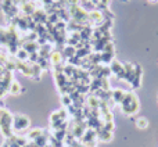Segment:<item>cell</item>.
<instances>
[{
    "instance_id": "obj_1",
    "label": "cell",
    "mask_w": 158,
    "mask_h": 147,
    "mask_svg": "<svg viewBox=\"0 0 158 147\" xmlns=\"http://www.w3.org/2000/svg\"><path fill=\"white\" fill-rule=\"evenodd\" d=\"M119 106H121V110H122L123 114L129 115V117L137 114V111H139V108H140L139 99H137V96L133 92H126L125 99L122 100V103H121Z\"/></svg>"
},
{
    "instance_id": "obj_2",
    "label": "cell",
    "mask_w": 158,
    "mask_h": 147,
    "mask_svg": "<svg viewBox=\"0 0 158 147\" xmlns=\"http://www.w3.org/2000/svg\"><path fill=\"white\" fill-rule=\"evenodd\" d=\"M13 118L14 115L8 110L0 108V131L6 139H10L14 135L13 131Z\"/></svg>"
},
{
    "instance_id": "obj_3",
    "label": "cell",
    "mask_w": 158,
    "mask_h": 147,
    "mask_svg": "<svg viewBox=\"0 0 158 147\" xmlns=\"http://www.w3.org/2000/svg\"><path fill=\"white\" fill-rule=\"evenodd\" d=\"M29 125H31V121L28 117L21 115V114L14 115V118H13V131L14 132H22L29 128Z\"/></svg>"
},
{
    "instance_id": "obj_4",
    "label": "cell",
    "mask_w": 158,
    "mask_h": 147,
    "mask_svg": "<svg viewBox=\"0 0 158 147\" xmlns=\"http://www.w3.org/2000/svg\"><path fill=\"white\" fill-rule=\"evenodd\" d=\"M110 69H111V74H114L118 79H125V67H123L122 63H119L118 60H112L111 64H110Z\"/></svg>"
},
{
    "instance_id": "obj_5",
    "label": "cell",
    "mask_w": 158,
    "mask_h": 147,
    "mask_svg": "<svg viewBox=\"0 0 158 147\" xmlns=\"http://www.w3.org/2000/svg\"><path fill=\"white\" fill-rule=\"evenodd\" d=\"M123 67H125V81L129 85H132L133 78H135V65L131 63H126V64H123Z\"/></svg>"
},
{
    "instance_id": "obj_6",
    "label": "cell",
    "mask_w": 158,
    "mask_h": 147,
    "mask_svg": "<svg viewBox=\"0 0 158 147\" xmlns=\"http://www.w3.org/2000/svg\"><path fill=\"white\" fill-rule=\"evenodd\" d=\"M142 75H143V69L140 65H135V78H133V82H132V86L135 89L140 86V81H142Z\"/></svg>"
},
{
    "instance_id": "obj_7",
    "label": "cell",
    "mask_w": 158,
    "mask_h": 147,
    "mask_svg": "<svg viewBox=\"0 0 158 147\" xmlns=\"http://www.w3.org/2000/svg\"><path fill=\"white\" fill-rule=\"evenodd\" d=\"M126 96V92L125 90H121V89H114L112 90V101L117 104H121L122 100L125 99Z\"/></svg>"
},
{
    "instance_id": "obj_8",
    "label": "cell",
    "mask_w": 158,
    "mask_h": 147,
    "mask_svg": "<svg viewBox=\"0 0 158 147\" xmlns=\"http://www.w3.org/2000/svg\"><path fill=\"white\" fill-rule=\"evenodd\" d=\"M111 139H112V132L106 131L103 128L100 131H97V140H100V142H110Z\"/></svg>"
},
{
    "instance_id": "obj_9",
    "label": "cell",
    "mask_w": 158,
    "mask_h": 147,
    "mask_svg": "<svg viewBox=\"0 0 158 147\" xmlns=\"http://www.w3.org/2000/svg\"><path fill=\"white\" fill-rule=\"evenodd\" d=\"M63 54H61V52H53L52 54H50V64H52L53 67L54 65H58V64H63Z\"/></svg>"
},
{
    "instance_id": "obj_10",
    "label": "cell",
    "mask_w": 158,
    "mask_h": 147,
    "mask_svg": "<svg viewBox=\"0 0 158 147\" xmlns=\"http://www.w3.org/2000/svg\"><path fill=\"white\" fill-rule=\"evenodd\" d=\"M49 137L50 135L47 133V131H43V133H42V136H39L36 140H33V142L36 143V146L38 147H44L49 145Z\"/></svg>"
},
{
    "instance_id": "obj_11",
    "label": "cell",
    "mask_w": 158,
    "mask_h": 147,
    "mask_svg": "<svg viewBox=\"0 0 158 147\" xmlns=\"http://www.w3.org/2000/svg\"><path fill=\"white\" fill-rule=\"evenodd\" d=\"M61 54H63L64 58H68V60H69V58L75 57V54H77V49H75L74 46H69V44H67V46H64Z\"/></svg>"
},
{
    "instance_id": "obj_12",
    "label": "cell",
    "mask_w": 158,
    "mask_h": 147,
    "mask_svg": "<svg viewBox=\"0 0 158 147\" xmlns=\"http://www.w3.org/2000/svg\"><path fill=\"white\" fill-rule=\"evenodd\" d=\"M44 129H40V128H35V129H31L29 133L27 135V139L28 142H33V140H36L39 136H42V133H43Z\"/></svg>"
},
{
    "instance_id": "obj_13",
    "label": "cell",
    "mask_w": 158,
    "mask_h": 147,
    "mask_svg": "<svg viewBox=\"0 0 158 147\" xmlns=\"http://www.w3.org/2000/svg\"><path fill=\"white\" fill-rule=\"evenodd\" d=\"M21 90H22V87H21V85H19V82L13 79V82L10 83V87H8V93L13 96H17L21 93Z\"/></svg>"
},
{
    "instance_id": "obj_14",
    "label": "cell",
    "mask_w": 158,
    "mask_h": 147,
    "mask_svg": "<svg viewBox=\"0 0 158 147\" xmlns=\"http://www.w3.org/2000/svg\"><path fill=\"white\" fill-rule=\"evenodd\" d=\"M22 49L27 50L28 53H36L39 50V43L38 42H27V43L22 44Z\"/></svg>"
},
{
    "instance_id": "obj_15",
    "label": "cell",
    "mask_w": 158,
    "mask_h": 147,
    "mask_svg": "<svg viewBox=\"0 0 158 147\" xmlns=\"http://www.w3.org/2000/svg\"><path fill=\"white\" fill-rule=\"evenodd\" d=\"M15 58L18 61H28V58H29V53H28L27 50H24L22 47H19L18 52L15 53Z\"/></svg>"
},
{
    "instance_id": "obj_16",
    "label": "cell",
    "mask_w": 158,
    "mask_h": 147,
    "mask_svg": "<svg viewBox=\"0 0 158 147\" xmlns=\"http://www.w3.org/2000/svg\"><path fill=\"white\" fill-rule=\"evenodd\" d=\"M0 44L7 47L8 44V36H7V28L0 27Z\"/></svg>"
},
{
    "instance_id": "obj_17",
    "label": "cell",
    "mask_w": 158,
    "mask_h": 147,
    "mask_svg": "<svg viewBox=\"0 0 158 147\" xmlns=\"http://www.w3.org/2000/svg\"><path fill=\"white\" fill-rule=\"evenodd\" d=\"M42 72H43V69H42L38 64H32V79L39 81L42 76Z\"/></svg>"
},
{
    "instance_id": "obj_18",
    "label": "cell",
    "mask_w": 158,
    "mask_h": 147,
    "mask_svg": "<svg viewBox=\"0 0 158 147\" xmlns=\"http://www.w3.org/2000/svg\"><path fill=\"white\" fill-rule=\"evenodd\" d=\"M114 60V53H107V52H103L101 53V63H108L111 64V61Z\"/></svg>"
},
{
    "instance_id": "obj_19",
    "label": "cell",
    "mask_w": 158,
    "mask_h": 147,
    "mask_svg": "<svg viewBox=\"0 0 158 147\" xmlns=\"http://www.w3.org/2000/svg\"><path fill=\"white\" fill-rule=\"evenodd\" d=\"M61 103L65 108H68L69 106H72V99L69 94H61Z\"/></svg>"
},
{
    "instance_id": "obj_20",
    "label": "cell",
    "mask_w": 158,
    "mask_h": 147,
    "mask_svg": "<svg viewBox=\"0 0 158 147\" xmlns=\"http://www.w3.org/2000/svg\"><path fill=\"white\" fill-rule=\"evenodd\" d=\"M136 126H137L139 129H146V128L148 126V121L146 120V118H137Z\"/></svg>"
},
{
    "instance_id": "obj_21",
    "label": "cell",
    "mask_w": 158,
    "mask_h": 147,
    "mask_svg": "<svg viewBox=\"0 0 158 147\" xmlns=\"http://www.w3.org/2000/svg\"><path fill=\"white\" fill-rule=\"evenodd\" d=\"M53 136H54L57 140L64 142V139H65V136H67V131H54L53 132Z\"/></svg>"
},
{
    "instance_id": "obj_22",
    "label": "cell",
    "mask_w": 158,
    "mask_h": 147,
    "mask_svg": "<svg viewBox=\"0 0 158 147\" xmlns=\"http://www.w3.org/2000/svg\"><path fill=\"white\" fill-rule=\"evenodd\" d=\"M13 4H14V0H2V6H0V7H2L3 11H6L7 8H10Z\"/></svg>"
},
{
    "instance_id": "obj_23",
    "label": "cell",
    "mask_w": 158,
    "mask_h": 147,
    "mask_svg": "<svg viewBox=\"0 0 158 147\" xmlns=\"http://www.w3.org/2000/svg\"><path fill=\"white\" fill-rule=\"evenodd\" d=\"M7 142H8V145H10V147H21L19 145H17L15 142H13L11 139H7Z\"/></svg>"
},
{
    "instance_id": "obj_24",
    "label": "cell",
    "mask_w": 158,
    "mask_h": 147,
    "mask_svg": "<svg viewBox=\"0 0 158 147\" xmlns=\"http://www.w3.org/2000/svg\"><path fill=\"white\" fill-rule=\"evenodd\" d=\"M6 93H8L6 89H3V87H0V99H3L6 96Z\"/></svg>"
},
{
    "instance_id": "obj_25",
    "label": "cell",
    "mask_w": 158,
    "mask_h": 147,
    "mask_svg": "<svg viewBox=\"0 0 158 147\" xmlns=\"http://www.w3.org/2000/svg\"><path fill=\"white\" fill-rule=\"evenodd\" d=\"M2 147H10V145H8V142L6 140V143H3V146Z\"/></svg>"
},
{
    "instance_id": "obj_26",
    "label": "cell",
    "mask_w": 158,
    "mask_h": 147,
    "mask_svg": "<svg viewBox=\"0 0 158 147\" xmlns=\"http://www.w3.org/2000/svg\"><path fill=\"white\" fill-rule=\"evenodd\" d=\"M148 2H151V3H157L158 0H148Z\"/></svg>"
},
{
    "instance_id": "obj_27",
    "label": "cell",
    "mask_w": 158,
    "mask_h": 147,
    "mask_svg": "<svg viewBox=\"0 0 158 147\" xmlns=\"http://www.w3.org/2000/svg\"><path fill=\"white\" fill-rule=\"evenodd\" d=\"M123 2H126V0H123Z\"/></svg>"
}]
</instances>
